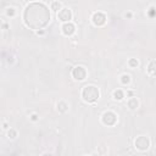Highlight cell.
<instances>
[{"label":"cell","instance_id":"4","mask_svg":"<svg viewBox=\"0 0 156 156\" xmlns=\"http://www.w3.org/2000/svg\"><path fill=\"white\" fill-rule=\"evenodd\" d=\"M102 123L106 124V126H113L117 121V116L112 112V111H106L104 115H102Z\"/></svg>","mask_w":156,"mask_h":156},{"label":"cell","instance_id":"18","mask_svg":"<svg viewBox=\"0 0 156 156\" xmlns=\"http://www.w3.org/2000/svg\"><path fill=\"white\" fill-rule=\"evenodd\" d=\"M149 15H150L151 17H152V16H155V15H156V11H155V9H152V7H151V9H150V11H149Z\"/></svg>","mask_w":156,"mask_h":156},{"label":"cell","instance_id":"5","mask_svg":"<svg viewBox=\"0 0 156 156\" xmlns=\"http://www.w3.org/2000/svg\"><path fill=\"white\" fill-rule=\"evenodd\" d=\"M72 76H73V78L77 79V80H83V79H85V77H87V71H85L84 67L77 66V67L73 68Z\"/></svg>","mask_w":156,"mask_h":156},{"label":"cell","instance_id":"16","mask_svg":"<svg viewBox=\"0 0 156 156\" xmlns=\"http://www.w3.org/2000/svg\"><path fill=\"white\" fill-rule=\"evenodd\" d=\"M16 135H17V133H16V130H15V129H10V130H9V136H10L11 139L16 138Z\"/></svg>","mask_w":156,"mask_h":156},{"label":"cell","instance_id":"7","mask_svg":"<svg viewBox=\"0 0 156 156\" xmlns=\"http://www.w3.org/2000/svg\"><path fill=\"white\" fill-rule=\"evenodd\" d=\"M93 23L94 24H96V26H101V24H104L105 23V21H106V16L102 13V12H95L94 15H93Z\"/></svg>","mask_w":156,"mask_h":156},{"label":"cell","instance_id":"11","mask_svg":"<svg viewBox=\"0 0 156 156\" xmlns=\"http://www.w3.org/2000/svg\"><path fill=\"white\" fill-rule=\"evenodd\" d=\"M57 108H58L60 112H66L67 108H68V105H67V102H65V101H60V102L57 104Z\"/></svg>","mask_w":156,"mask_h":156},{"label":"cell","instance_id":"13","mask_svg":"<svg viewBox=\"0 0 156 156\" xmlns=\"http://www.w3.org/2000/svg\"><path fill=\"white\" fill-rule=\"evenodd\" d=\"M121 82H122L123 84H128V83L130 82V77H129L128 74H123V76L121 77Z\"/></svg>","mask_w":156,"mask_h":156},{"label":"cell","instance_id":"20","mask_svg":"<svg viewBox=\"0 0 156 156\" xmlns=\"http://www.w3.org/2000/svg\"><path fill=\"white\" fill-rule=\"evenodd\" d=\"M43 156H52V155H51V154H48V152H46V154H43Z\"/></svg>","mask_w":156,"mask_h":156},{"label":"cell","instance_id":"9","mask_svg":"<svg viewBox=\"0 0 156 156\" xmlns=\"http://www.w3.org/2000/svg\"><path fill=\"white\" fill-rule=\"evenodd\" d=\"M147 72L151 76H156V60H152L147 66Z\"/></svg>","mask_w":156,"mask_h":156},{"label":"cell","instance_id":"19","mask_svg":"<svg viewBox=\"0 0 156 156\" xmlns=\"http://www.w3.org/2000/svg\"><path fill=\"white\" fill-rule=\"evenodd\" d=\"M30 118H32V121H37V119H38V116H37V115H35V113H33V115H32V117H30Z\"/></svg>","mask_w":156,"mask_h":156},{"label":"cell","instance_id":"3","mask_svg":"<svg viewBox=\"0 0 156 156\" xmlns=\"http://www.w3.org/2000/svg\"><path fill=\"white\" fill-rule=\"evenodd\" d=\"M134 145H135V147H136L138 150H140V151H145V150H147L149 146H150V140H149L147 136H145V135H140V136H138V138L135 139Z\"/></svg>","mask_w":156,"mask_h":156},{"label":"cell","instance_id":"21","mask_svg":"<svg viewBox=\"0 0 156 156\" xmlns=\"http://www.w3.org/2000/svg\"><path fill=\"white\" fill-rule=\"evenodd\" d=\"M85 156H87V155H85Z\"/></svg>","mask_w":156,"mask_h":156},{"label":"cell","instance_id":"14","mask_svg":"<svg viewBox=\"0 0 156 156\" xmlns=\"http://www.w3.org/2000/svg\"><path fill=\"white\" fill-rule=\"evenodd\" d=\"M60 7H61V2H58V1H54L51 4V10L57 11V10H60Z\"/></svg>","mask_w":156,"mask_h":156},{"label":"cell","instance_id":"17","mask_svg":"<svg viewBox=\"0 0 156 156\" xmlns=\"http://www.w3.org/2000/svg\"><path fill=\"white\" fill-rule=\"evenodd\" d=\"M6 13H7V16H13V15H15V9H13V7H10V9H7Z\"/></svg>","mask_w":156,"mask_h":156},{"label":"cell","instance_id":"12","mask_svg":"<svg viewBox=\"0 0 156 156\" xmlns=\"http://www.w3.org/2000/svg\"><path fill=\"white\" fill-rule=\"evenodd\" d=\"M113 98L116 99V100H122L123 99V91L122 90H115L113 91Z\"/></svg>","mask_w":156,"mask_h":156},{"label":"cell","instance_id":"2","mask_svg":"<svg viewBox=\"0 0 156 156\" xmlns=\"http://www.w3.org/2000/svg\"><path fill=\"white\" fill-rule=\"evenodd\" d=\"M99 95H100V91L94 85H85L83 88V90H82V98H83V100L87 101V102H89V104L95 102L99 99Z\"/></svg>","mask_w":156,"mask_h":156},{"label":"cell","instance_id":"15","mask_svg":"<svg viewBox=\"0 0 156 156\" xmlns=\"http://www.w3.org/2000/svg\"><path fill=\"white\" fill-rule=\"evenodd\" d=\"M128 63H129V66H130V67H136V66L139 65V62H138V60H136V58H130Z\"/></svg>","mask_w":156,"mask_h":156},{"label":"cell","instance_id":"6","mask_svg":"<svg viewBox=\"0 0 156 156\" xmlns=\"http://www.w3.org/2000/svg\"><path fill=\"white\" fill-rule=\"evenodd\" d=\"M58 18L63 22H69V20L72 18V12L69 9H61L58 12Z\"/></svg>","mask_w":156,"mask_h":156},{"label":"cell","instance_id":"10","mask_svg":"<svg viewBox=\"0 0 156 156\" xmlns=\"http://www.w3.org/2000/svg\"><path fill=\"white\" fill-rule=\"evenodd\" d=\"M138 105H139V102H138L136 98H132V99L128 100V107H129L130 110H135V108L138 107Z\"/></svg>","mask_w":156,"mask_h":156},{"label":"cell","instance_id":"8","mask_svg":"<svg viewBox=\"0 0 156 156\" xmlns=\"http://www.w3.org/2000/svg\"><path fill=\"white\" fill-rule=\"evenodd\" d=\"M74 30H76V27L71 22H67V23H65L62 26V32H63L65 35H72L74 33Z\"/></svg>","mask_w":156,"mask_h":156},{"label":"cell","instance_id":"1","mask_svg":"<svg viewBox=\"0 0 156 156\" xmlns=\"http://www.w3.org/2000/svg\"><path fill=\"white\" fill-rule=\"evenodd\" d=\"M23 20L27 27L32 29H41L50 21L49 9L43 2H30L24 10Z\"/></svg>","mask_w":156,"mask_h":156}]
</instances>
